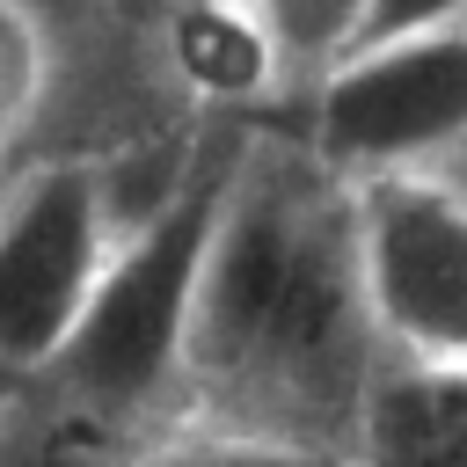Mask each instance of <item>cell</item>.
Masks as SVG:
<instances>
[{"instance_id":"6da1fadb","label":"cell","mask_w":467,"mask_h":467,"mask_svg":"<svg viewBox=\"0 0 467 467\" xmlns=\"http://www.w3.org/2000/svg\"><path fill=\"white\" fill-rule=\"evenodd\" d=\"M379 372L350 182L299 131L248 124L182 343V423L358 452Z\"/></svg>"},{"instance_id":"7a4b0ae2","label":"cell","mask_w":467,"mask_h":467,"mask_svg":"<svg viewBox=\"0 0 467 467\" xmlns=\"http://www.w3.org/2000/svg\"><path fill=\"white\" fill-rule=\"evenodd\" d=\"M241 139H248V124H212L175 204H161L117 248V263H109L102 292L88 299L73 343L36 372L51 394L131 431L139 445H153L161 431L182 423V343H190L204 255H212L219 212H226V190H234V168H241Z\"/></svg>"},{"instance_id":"3957f363","label":"cell","mask_w":467,"mask_h":467,"mask_svg":"<svg viewBox=\"0 0 467 467\" xmlns=\"http://www.w3.org/2000/svg\"><path fill=\"white\" fill-rule=\"evenodd\" d=\"M299 139L343 182L452 161L467 146V0L372 7L365 44L314 88Z\"/></svg>"},{"instance_id":"277c9868","label":"cell","mask_w":467,"mask_h":467,"mask_svg":"<svg viewBox=\"0 0 467 467\" xmlns=\"http://www.w3.org/2000/svg\"><path fill=\"white\" fill-rule=\"evenodd\" d=\"M124 226L95 153H36L0 197V372L36 379L102 292Z\"/></svg>"},{"instance_id":"5b68a950","label":"cell","mask_w":467,"mask_h":467,"mask_svg":"<svg viewBox=\"0 0 467 467\" xmlns=\"http://www.w3.org/2000/svg\"><path fill=\"white\" fill-rule=\"evenodd\" d=\"M358 277L387 365L467 372V204L438 175L350 182Z\"/></svg>"},{"instance_id":"8992f818","label":"cell","mask_w":467,"mask_h":467,"mask_svg":"<svg viewBox=\"0 0 467 467\" xmlns=\"http://www.w3.org/2000/svg\"><path fill=\"white\" fill-rule=\"evenodd\" d=\"M153 58H161V73L175 80V95H190V102L212 109V117L292 102L270 0H197V7H168V15L153 22Z\"/></svg>"},{"instance_id":"52a82bcc","label":"cell","mask_w":467,"mask_h":467,"mask_svg":"<svg viewBox=\"0 0 467 467\" xmlns=\"http://www.w3.org/2000/svg\"><path fill=\"white\" fill-rule=\"evenodd\" d=\"M358 467H467V372L387 365L358 423Z\"/></svg>"},{"instance_id":"ba28073f","label":"cell","mask_w":467,"mask_h":467,"mask_svg":"<svg viewBox=\"0 0 467 467\" xmlns=\"http://www.w3.org/2000/svg\"><path fill=\"white\" fill-rule=\"evenodd\" d=\"M58 73H66V36L44 7L0 0V197L15 190V175L36 161V131L58 102Z\"/></svg>"},{"instance_id":"9c48e42d","label":"cell","mask_w":467,"mask_h":467,"mask_svg":"<svg viewBox=\"0 0 467 467\" xmlns=\"http://www.w3.org/2000/svg\"><path fill=\"white\" fill-rule=\"evenodd\" d=\"M131 467H358V460L350 452H314V445H277V438H234V431L175 423L153 445H139Z\"/></svg>"},{"instance_id":"30bf717a","label":"cell","mask_w":467,"mask_h":467,"mask_svg":"<svg viewBox=\"0 0 467 467\" xmlns=\"http://www.w3.org/2000/svg\"><path fill=\"white\" fill-rule=\"evenodd\" d=\"M431 175H438V182H445V190H452V197H460V204H467V146H460V153H452V161H438V168H431Z\"/></svg>"},{"instance_id":"8fae6325","label":"cell","mask_w":467,"mask_h":467,"mask_svg":"<svg viewBox=\"0 0 467 467\" xmlns=\"http://www.w3.org/2000/svg\"><path fill=\"white\" fill-rule=\"evenodd\" d=\"M15 394H22V379H15V372H0V423H7V409H15Z\"/></svg>"}]
</instances>
